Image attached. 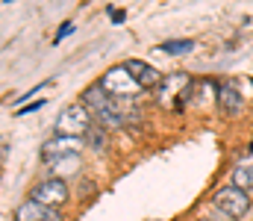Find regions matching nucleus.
<instances>
[{
	"label": "nucleus",
	"mask_w": 253,
	"mask_h": 221,
	"mask_svg": "<svg viewBox=\"0 0 253 221\" xmlns=\"http://www.w3.org/2000/svg\"><path fill=\"white\" fill-rule=\"evenodd\" d=\"M191 80L186 74H171V77H165L162 80V86H159V97L162 100H168V97H174V91L180 94V97H189V91H183V88H189Z\"/></svg>",
	"instance_id": "9d476101"
},
{
	"label": "nucleus",
	"mask_w": 253,
	"mask_h": 221,
	"mask_svg": "<svg viewBox=\"0 0 253 221\" xmlns=\"http://www.w3.org/2000/svg\"><path fill=\"white\" fill-rule=\"evenodd\" d=\"M233 186H239L242 192H245V189H253V162L239 165V168L233 171Z\"/></svg>",
	"instance_id": "f8f14e48"
},
{
	"label": "nucleus",
	"mask_w": 253,
	"mask_h": 221,
	"mask_svg": "<svg viewBox=\"0 0 253 221\" xmlns=\"http://www.w3.org/2000/svg\"><path fill=\"white\" fill-rule=\"evenodd\" d=\"M112 21L121 24V21H124V12H121V9H112Z\"/></svg>",
	"instance_id": "f3484780"
},
{
	"label": "nucleus",
	"mask_w": 253,
	"mask_h": 221,
	"mask_svg": "<svg viewBox=\"0 0 253 221\" xmlns=\"http://www.w3.org/2000/svg\"><path fill=\"white\" fill-rule=\"evenodd\" d=\"M42 106H44V100H36V103H30V106H21L18 112H21V115H24V112H36V109H42Z\"/></svg>",
	"instance_id": "dca6fc26"
},
{
	"label": "nucleus",
	"mask_w": 253,
	"mask_h": 221,
	"mask_svg": "<svg viewBox=\"0 0 253 221\" xmlns=\"http://www.w3.org/2000/svg\"><path fill=\"white\" fill-rule=\"evenodd\" d=\"M80 147H83V139L56 136V139H50V142H44V145H42V156H44L47 162H56V159H62V156L80 153Z\"/></svg>",
	"instance_id": "423d86ee"
},
{
	"label": "nucleus",
	"mask_w": 253,
	"mask_h": 221,
	"mask_svg": "<svg viewBox=\"0 0 253 221\" xmlns=\"http://www.w3.org/2000/svg\"><path fill=\"white\" fill-rule=\"evenodd\" d=\"M212 201H215V207H218L227 219H233V221L245 219L248 210H251V198H248L239 186H224V189H218Z\"/></svg>",
	"instance_id": "20e7f679"
},
{
	"label": "nucleus",
	"mask_w": 253,
	"mask_h": 221,
	"mask_svg": "<svg viewBox=\"0 0 253 221\" xmlns=\"http://www.w3.org/2000/svg\"><path fill=\"white\" fill-rule=\"evenodd\" d=\"M30 201L36 204H44V207H56V204H65L68 201V189H65L62 180L50 177V180H42L39 186H33V195Z\"/></svg>",
	"instance_id": "39448f33"
},
{
	"label": "nucleus",
	"mask_w": 253,
	"mask_h": 221,
	"mask_svg": "<svg viewBox=\"0 0 253 221\" xmlns=\"http://www.w3.org/2000/svg\"><path fill=\"white\" fill-rule=\"evenodd\" d=\"M71 33H74V24H71V21H68V24H62V30H59V36H56V44H59V42H62L65 36H71Z\"/></svg>",
	"instance_id": "2eb2a0df"
},
{
	"label": "nucleus",
	"mask_w": 253,
	"mask_h": 221,
	"mask_svg": "<svg viewBox=\"0 0 253 221\" xmlns=\"http://www.w3.org/2000/svg\"><path fill=\"white\" fill-rule=\"evenodd\" d=\"M77 168H80V153H71V156H62V159L50 162V171H53V177H56V180L77 174Z\"/></svg>",
	"instance_id": "9b49d317"
},
{
	"label": "nucleus",
	"mask_w": 253,
	"mask_h": 221,
	"mask_svg": "<svg viewBox=\"0 0 253 221\" xmlns=\"http://www.w3.org/2000/svg\"><path fill=\"white\" fill-rule=\"evenodd\" d=\"M103 130H106V127H100V124H97V127H91V130L85 133V139H88V145L94 147L97 153H103V147H106V136H103Z\"/></svg>",
	"instance_id": "4468645a"
},
{
	"label": "nucleus",
	"mask_w": 253,
	"mask_h": 221,
	"mask_svg": "<svg viewBox=\"0 0 253 221\" xmlns=\"http://www.w3.org/2000/svg\"><path fill=\"white\" fill-rule=\"evenodd\" d=\"M100 86H103V91H106L109 97H115V100H135V94L141 91L138 80L126 71L124 65L109 68V71H106V77L100 80Z\"/></svg>",
	"instance_id": "7ed1b4c3"
},
{
	"label": "nucleus",
	"mask_w": 253,
	"mask_h": 221,
	"mask_svg": "<svg viewBox=\"0 0 253 221\" xmlns=\"http://www.w3.org/2000/svg\"><path fill=\"white\" fill-rule=\"evenodd\" d=\"M83 103H85V109L94 115V121H97L100 127H112V130H115V127H124V118H121V112H118L115 97H109L100 83H94V86H88V88L83 91Z\"/></svg>",
	"instance_id": "f257e3e1"
},
{
	"label": "nucleus",
	"mask_w": 253,
	"mask_h": 221,
	"mask_svg": "<svg viewBox=\"0 0 253 221\" xmlns=\"http://www.w3.org/2000/svg\"><path fill=\"white\" fill-rule=\"evenodd\" d=\"M15 221H62V216H59L53 207L36 204V201H24V204L15 210Z\"/></svg>",
	"instance_id": "0eeeda50"
},
{
	"label": "nucleus",
	"mask_w": 253,
	"mask_h": 221,
	"mask_svg": "<svg viewBox=\"0 0 253 221\" xmlns=\"http://www.w3.org/2000/svg\"><path fill=\"white\" fill-rule=\"evenodd\" d=\"M159 50H165V53H189V50H194V42L191 39H174V42L159 44Z\"/></svg>",
	"instance_id": "ddd939ff"
},
{
	"label": "nucleus",
	"mask_w": 253,
	"mask_h": 221,
	"mask_svg": "<svg viewBox=\"0 0 253 221\" xmlns=\"http://www.w3.org/2000/svg\"><path fill=\"white\" fill-rule=\"evenodd\" d=\"M124 68L135 80H138V86L141 88H153V86H162V77L156 74V68H150L147 62H141V59H126L124 62Z\"/></svg>",
	"instance_id": "6e6552de"
},
{
	"label": "nucleus",
	"mask_w": 253,
	"mask_h": 221,
	"mask_svg": "<svg viewBox=\"0 0 253 221\" xmlns=\"http://www.w3.org/2000/svg\"><path fill=\"white\" fill-rule=\"evenodd\" d=\"M91 112L85 109V103H71L65 106L56 118V133L59 136H71V139H83L91 130Z\"/></svg>",
	"instance_id": "f03ea898"
},
{
	"label": "nucleus",
	"mask_w": 253,
	"mask_h": 221,
	"mask_svg": "<svg viewBox=\"0 0 253 221\" xmlns=\"http://www.w3.org/2000/svg\"><path fill=\"white\" fill-rule=\"evenodd\" d=\"M218 103H221V109H224V112H230V115L242 112L245 100H242V94H239V88H236V83H233V80H227V83L218 88Z\"/></svg>",
	"instance_id": "1a4fd4ad"
},
{
	"label": "nucleus",
	"mask_w": 253,
	"mask_h": 221,
	"mask_svg": "<svg viewBox=\"0 0 253 221\" xmlns=\"http://www.w3.org/2000/svg\"><path fill=\"white\" fill-rule=\"evenodd\" d=\"M200 221H206V219H200Z\"/></svg>",
	"instance_id": "a211bd4d"
}]
</instances>
